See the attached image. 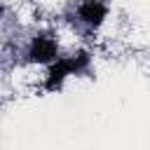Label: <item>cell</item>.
I'll list each match as a JSON object with an SVG mask.
<instances>
[{"label": "cell", "instance_id": "cell-3", "mask_svg": "<svg viewBox=\"0 0 150 150\" xmlns=\"http://www.w3.org/2000/svg\"><path fill=\"white\" fill-rule=\"evenodd\" d=\"M80 16L89 23V26H98L105 19V5L101 0H87L80 7Z\"/></svg>", "mask_w": 150, "mask_h": 150}, {"label": "cell", "instance_id": "cell-2", "mask_svg": "<svg viewBox=\"0 0 150 150\" xmlns=\"http://www.w3.org/2000/svg\"><path fill=\"white\" fill-rule=\"evenodd\" d=\"M56 54V42L47 35H38L30 45V52H28V59L30 61H38V63H47L52 61Z\"/></svg>", "mask_w": 150, "mask_h": 150}, {"label": "cell", "instance_id": "cell-1", "mask_svg": "<svg viewBox=\"0 0 150 150\" xmlns=\"http://www.w3.org/2000/svg\"><path fill=\"white\" fill-rule=\"evenodd\" d=\"M87 63H89L87 52H80V54L70 56V59H59V61L49 68V75H47V82H45L47 89H56L68 73H77V70H82Z\"/></svg>", "mask_w": 150, "mask_h": 150}]
</instances>
